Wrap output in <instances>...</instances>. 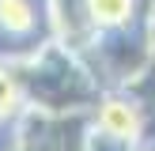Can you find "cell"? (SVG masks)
Masks as SVG:
<instances>
[{"instance_id":"obj_4","label":"cell","mask_w":155,"mask_h":151,"mask_svg":"<svg viewBox=\"0 0 155 151\" xmlns=\"http://www.w3.org/2000/svg\"><path fill=\"white\" fill-rule=\"evenodd\" d=\"M87 8L102 38L125 34V30H136L148 23V0H87Z\"/></svg>"},{"instance_id":"obj_5","label":"cell","mask_w":155,"mask_h":151,"mask_svg":"<svg viewBox=\"0 0 155 151\" xmlns=\"http://www.w3.org/2000/svg\"><path fill=\"white\" fill-rule=\"evenodd\" d=\"M23 113H27V102H23L19 76L12 64H0V132H8Z\"/></svg>"},{"instance_id":"obj_1","label":"cell","mask_w":155,"mask_h":151,"mask_svg":"<svg viewBox=\"0 0 155 151\" xmlns=\"http://www.w3.org/2000/svg\"><path fill=\"white\" fill-rule=\"evenodd\" d=\"M15 76L27 110L49 117H87L106 95V83L95 72V64L53 38L34 57L15 64Z\"/></svg>"},{"instance_id":"obj_6","label":"cell","mask_w":155,"mask_h":151,"mask_svg":"<svg viewBox=\"0 0 155 151\" xmlns=\"http://www.w3.org/2000/svg\"><path fill=\"white\" fill-rule=\"evenodd\" d=\"M148 45H151V64H155V0H148Z\"/></svg>"},{"instance_id":"obj_2","label":"cell","mask_w":155,"mask_h":151,"mask_svg":"<svg viewBox=\"0 0 155 151\" xmlns=\"http://www.w3.org/2000/svg\"><path fill=\"white\" fill-rule=\"evenodd\" d=\"M49 42L42 0H0V64H23Z\"/></svg>"},{"instance_id":"obj_3","label":"cell","mask_w":155,"mask_h":151,"mask_svg":"<svg viewBox=\"0 0 155 151\" xmlns=\"http://www.w3.org/2000/svg\"><path fill=\"white\" fill-rule=\"evenodd\" d=\"M45 4V23H49V38L61 45H68L72 53L95 60L102 34H98L95 19H91L87 0H42Z\"/></svg>"}]
</instances>
